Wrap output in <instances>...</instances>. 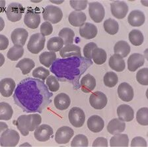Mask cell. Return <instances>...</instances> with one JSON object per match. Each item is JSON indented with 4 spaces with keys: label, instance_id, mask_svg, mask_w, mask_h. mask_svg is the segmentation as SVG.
<instances>
[{
    "label": "cell",
    "instance_id": "obj_1",
    "mask_svg": "<svg viewBox=\"0 0 148 147\" xmlns=\"http://www.w3.org/2000/svg\"><path fill=\"white\" fill-rule=\"evenodd\" d=\"M52 96L43 81L28 77L18 84L13 99L23 112L40 114L52 102Z\"/></svg>",
    "mask_w": 148,
    "mask_h": 147
},
{
    "label": "cell",
    "instance_id": "obj_2",
    "mask_svg": "<svg viewBox=\"0 0 148 147\" xmlns=\"http://www.w3.org/2000/svg\"><path fill=\"white\" fill-rule=\"evenodd\" d=\"M92 64L91 59L76 56L56 59L50 70L62 81L75 82Z\"/></svg>",
    "mask_w": 148,
    "mask_h": 147
},
{
    "label": "cell",
    "instance_id": "obj_3",
    "mask_svg": "<svg viewBox=\"0 0 148 147\" xmlns=\"http://www.w3.org/2000/svg\"><path fill=\"white\" fill-rule=\"evenodd\" d=\"M42 122L40 115L34 114L29 115H21L17 120L13 121V124L17 126L23 136L29 135V132L33 131L40 125Z\"/></svg>",
    "mask_w": 148,
    "mask_h": 147
},
{
    "label": "cell",
    "instance_id": "obj_4",
    "mask_svg": "<svg viewBox=\"0 0 148 147\" xmlns=\"http://www.w3.org/2000/svg\"><path fill=\"white\" fill-rule=\"evenodd\" d=\"M42 16L45 21L49 22L51 24H57L63 18V13L58 7L48 5L44 8Z\"/></svg>",
    "mask_w": 148,
    "mask_h": 147
},
{
    "label": "cell",
    "instance_id": "obj_5",
    "mask_svg": "<svg viewBox=\"0 0 148 147\" xmlns=\"http://www.w3.org/2000/svg\"><path fill=\"white\" fill-rule=\"evenodd\" d=\"M20 139L19 134L13 129L5 130L0 137V144L1 146L14 147L17 145Z\"/></svg>",
    "mask_w": 148,
    "mask_h": 147
},
{
    "label": "cell",
    "instance_id": "obj_6",
    "mask_svg": "<svg viewBox=\"0 0 148 147\" xmlns=\"http://www.w3.org/2000/svg\"><path fill=\"white\" fill-rule=\"evenodd\" d=\"M46 38L40 33H36L31 35L27 44V49L33 54L40 53L44 49Z\"/></svg>",
    "mask_w": 148,
    "mask_h": 147
},
{
    "label": "cell",
    "instance_id": "obj_7",
    "mask_svg": "<svg viewBox=\"0 0 148 147\" xmlns=\"http://www.w3.org/2000/svg\"><path fill=\"white\" fill-rule=\"evenodd\" d=\"M24 12L25 8L21 4L18 3H11L7 8L5 14L9 20L13 22H16L21 19Z\"/></svg>",
    "mask_w": 148,
    "mask_h": 147
},
{
    "label": "cell",
    "instance_id": "obj_8",
    "mask_svg": "<svg viewBox=\"0 0 148 147\" xmlns=\"http://www.w3.org/2000/svg\"><path fill=\"white\" fill-rule=\"evenodd\" d=\"M68 118L73 127L79 128L84 125L85 114L83 110L79 107H73L69 112Z\"/></svg>",
    "mask_w": 148,
    "mask_h": 147
},
{
    "label": "cell",
    "instance_id": "obj_9",
    "mask_svg": "<svg viewBox=\"0 0 148 147\" xmlns=\"http://www.w3.org/2000/svg\"><path fill=\"white\" fill-rule=\"evenodd\" d=\"M89 14L94 22L100 23L105 16V8L98 1L91 2L89 4Z\"/></svg>",
    "mask_w": 148,
    "mask_h": 147
},
{
    "label": "cell",
    "instance_id": "obj_10",
    "mask_svg": "<svg viewBox=\"0 0 148 147\" xmlns=\"http://www.w3.org/2000/svg\"><path fill=\"white\" fill-rule=\"evenodd\" d=\"M24 23L28 28L36 29L40 23V15L38 11L32 8H29L25 13Z\"/></svg>",
    "mask_w": 148,
    "mask_h": 147
},
{
    "label": "cell",
    "instance_id": "obj_11",
    "mask_svg": "<svg viewBox=\"0 0 148 147\" xmlns=\"http://www.w3.org/2000/svg\"><path fill=\"white\" fill-rule=\"evenodd\" d=\"M54 131L52 127L46 124L39 125L34 130V136L35 139L40 142H46L50 140L53 136Z\"/></svg>",
    "mask_w": 148,
    "mask_h": 147
},
{
    "label": "cell",
    "instance_id": "obj_12",
    "mask_svg": "<svg viewBox=\"0 0 148 147\" xmlns=\"http://www.w3.org/2000/svg\"><path fill=\"white\" fill-rule=\"evenodd\" d=\"M128 5L126 2L121 1H113L110 4V11L112 15L118 19H122L128 12Z\"/></svg>",
    "mask_w": 148,
    "mask_h": 147
},
{
    "label": "cell",
    "instance_id": "obj_13",
    "mask_svg": "<svg viewBox=\"0 0 148 147\" xmlns=\"http://www.w3.org/2000/svg\"><path fill=\"white\" fill-rule=\"evenodd\" d=\"M74 131L71 127L63 126L57 130L55 135V141L58 144H67L73 137Z\"/></svg>",
    "mask_w": 148,
    "mask_h": 147
},
{
    "label": "cell",
    "instance_id": "obj_14",
    "mask_svg": "<svg viewBox=\"0 0 148 147\" xmlns=\"http://www.w3.org/2000/svg\"><path fill=\"white\" fill-rule=\"evenodd\" d=\"M108 99L106 96L101 91L92 93L89 97V104L92 108L96 110H102L107 104Z\"/></svg>",
    "mask_w": 148,
    "mask_h": 147
},
{
    "label": "cell",
    "instance_id": "obj_15",
    "mask_svg": "<svg viewBox=\"0 0 148 147\" xmlns=\"http://www.w3.org/2000/svg\"><path fill=\"white\" fill-rule=\"evenodd\" d=\"M29 36V33L26 29L17 28L13 30L11 35V38L14 46H24Z\"/></svg>",
    "mask_w": 148,
    "mask_h": 147
},
{
    "label": "cell",
    "instance_id": "obj_16",
    "mask_svg": "<svg viewBox=\"0 0 148 147\" xmlns=\"http://www.w3.org/2000/svg\"><path fill=\"white\" fill-rule=\"evenodd\" d=\"M118 95L124 102H130L134 98V89L127 82H122L118 87Z\"/></svg>",
    "mask_w": 148,
    "mask_h": 147
},
{
    "label": "cell",
    "instance_id": "obj_17",
    "mask_svg": "<svg viewBox=\"0 0 148 147\" xmlns=\"http://www.w3.org/2000/svg\"><path fill=\"white\" fill-rule=\"evenodd\" d=\"M15 82L11 78H5L0 81V93L3 97H10L15 90Z\"/></svg>",
    "mask_w": 148,
    "mask_h": 147
},
{
    "label": "cell",
    "instance_id": "obj_18",
    "mask_svg": "<svg viewBox=\"0 0 148 147\" xmlns=\"http://www.w3.org/2000/svg\"><path fill=\"white\" fill-rule=\"evenodd\" d=\"M144 56L141 54L134 53L130 55L128 59V69L131 72H134L144 65Z\"/></svg>",
    "mask_w": 148,
    "mask_h": 147
},
{
    "label": "cell",
    "instance_id": "obj_19",
    "mask_svg": "<svg viewBox=\"0 0 148 147\" xmlns=\"http://www.w3.org/2000/svg\"><path fill=\"white\" fill-rule=\"evenodd\" d=\"M117 114L120 120L130 122L134 118V111L132 108L127 104L120 105L117 108Z\"/></svg>",
    "mask_w": 148,
    "mask_h": 147
},
{
    "label": "cell",
    "instance_id": "obj_20",
    "mask_svg": "<svg viewBox=\"0 0 148 147\" xmlns=\"http://www.w3.org/2000/svg\"><path fill=\"white\" fill-rule=\"evenodd\" d=\"M88 129L93 133H99L105 127V121L101 116L94 115L87 120Z\"/></svg>",
    "mask_w": 148,
    "mask_h": 147
},
{
    "label": "cell",
    "instance_id": "obj_21",
    "mask_svg": "<svg viewBox=\"0 0 148 147\" xmlns=\"http://www.w3.org/2000/svg\"><path fill=\"white\" fill-rule=\"evenodd\" d=\"M97 33H98L97 27L90 22H85L79 29L80 36L87 40H90L96 37Z\"/></svg>",
    "mask_w": 148,
    "mask_h": 147
},
{
    "label": "cell",
    "instance_id": "obj_22",
    "mask_svg": "<svg viewBox=\"0 0 148 147\" xmlns=\"http://www.w3.org/2000/svg\"><path fill=\"white\" fill-rule=\"evenodd\" d=\"M145 21V16L142 11L134 10L131 11L128 17V23L134 27H141Z\"/></svg>",
    "mask_w": 148,
    "mask_h": 147
},
{
    "label": "cell",
    "instance_id": "obj_23",
    "mask_svg": "<svg viewBox=\"0 0 148 147\" xmlns=\"http://www.w3.org/2000/svg\"><path fill=\"white\" fill-rule=\"evenodd\" d=\"M87 16L83 11H73L68 16L69 22L72 26L81 27L85 23Z\"/></svg>",
    "mask_w": 148,
    "mask_h": 147
},
{
    "label": "cell",
    "instance_id": "obj_24",
    "mask_svg": "<svg viewBox=\"0 0 148 147\" xmlns=\"http://www.w3.org/2000/svg\"><path fill=\"white\" fill-rule=\"evenodd\" d=\"M80 86L85 93H89L95 88L96 79L91 74H87L81 79Z\"/></svg>",
    "mask_w": 148,
    "mask_h": 147
},
{
    "label": "cell",
    "instance_id": "obj_25",
    "mask_svg": "<svg viewBox=\"0 0 148 147\" xmlns=\"http://www.w3.org/2000/svg\"><path fill=\"white\" fill-rule=\"evenodd\" d=\"M125 128H126V123L124 121L118 118L112 119L109 121L107 125L108 132L111 135L121 133L125 130Z\"/></svg>",
    "mask_w": 148,
    "mask_h": 147
},
{
    "label": "cell",
    "instance_id": "obj_26",
    "mask_svg": "<svg viewBox=\"0 0 148 147\" xmlns=\"http://www.w3.org/2000/svg\"><path fill=\"white\" fill-rule=\"evenodd\" d=\"M54 105L58 110H66L69 108L71 104V99L69 95L66 93H60L54 98Z\"/></svg>",
    "mask_w": 148,
    "mask_h": 147
},
{
    "label": "cell",
    "instance_id": "obj_27",
    "mask_svg": "<svg viewBox=\"0 0 148 147\" xmlns=\"http://www.w3.org/2000/svg\"><path fill=\"white\" fill-rule=\"evenodd\" d=\"M108 64L112 69L117 71V72H122L126 67V63H125L123 57L115 54L110 56L109 60H108Z\"/></svg>",
    "mask_w": 148,
    "mask_h": 147
},
{
    "label": "cell",
    "instance_id": "obj_28",
    "mask_svg": "<svg viewBox=\"0 0 148 147\" xmlns=\"http://www.w3.org/2000/svg\"><path fill=\"white\" fill-rule=\"evenodd\" d=\"M60 55L62 58H66L71 56H82L81 48L74 44L66 45L60 51Z\"/></svg>",
    "mask_w": 148,
    "mask_h": 147
},
{
    "label": "cell",
    "instance_id": "obj_29",
    "mask_svg": "<svg viewBox=\"0 0 148 147\" xmlns=\"http://www.w3.org/2000/svg\"><path fill=\"white\" fill-rule=\"evenodd\" d=\"M129 143L128 136L126 134L118 133L111 137L110 146L111 147H128Z\"/></svg>",
    "mask_w": 148,
    "mask_h": 147
},
{
    "label": "cell",
    "instance_id": "obj_30",
    "mask_svg": "<svg viewBox=\"0 0 148 147\" xmlns=\"http://www.w3.org/2000/svg\"><path fill=\"white\" fill-rule=\"evenodd\" d=\"M114 52L122 57H126L130 52V46L126 41L120 40L115 44Z\"/></svg>",
    "mask_w": 148,
    "mask_h": 147
},
{
    "label": "cell",
    "instance_id": "obj_31",
    "mask_svg": "<svg viewBox=\"0 0 148 147\" xmlns=\"http://www.w3.org/2000/svg\"><path fill=\"white\" fill-rule=\"evenodd\" d=\"M35 66V63L32 59L23 58L18 61L16 67L19 68L23 75H27L31 72Z\"/></svg>",
    "mask_w": 148,
    "mask_h": 147
},
{
    "label": "cell",
    "instance_id": "obj_32",
    "mask_svg": "<svg viewBox=\"0 0 148 147\" xmlns=\"http://www.w3.org/2000/svg\"><path fill=\"white\" fill-rule=\"evenodd\" d=\"M13 114V110L8 103L2 102L0 103V120H10Z\"/></svg>",
    "mask_w": 148,
    "mask_h": 147
},
{
    "label": "cell",
    "instance_id": "obj_33",
    "mask_svg": "<svg viewBox=\"0 0 148 147\" xmlns=\"http://www.w3.org/2000/svg\"><path fill=\"white\" fill-rule=\"evenodd\" d=\"M56 59V54L52 52H45L39 56V61L46 67H50Z\"/></svg>",
    "mask_w": 148,
    "mask_h": 147
},
{
    "label": "cell",
    "instance_id": "obj_34",
    "mask_svg": "<svg viewBox=\"0 0 148 147\" xmlns=\"http://www.w3.org/2000/svg\"><path fill=\"white\" fill-rule=\"evenodd\" d=\"M64 47L63 40L58 36L51 38L47 42V49L50 52H60Z\"/></svg>",
    "mask_w": 148,
    "mask_h": 147
},
{
    "label": "cell",
    "instance_id": "obj_35",
    "mask_svg": "<svg viewBox=\"0 0 148 147\" xmlns=\"http://www.w3.org/2000/svg\"><path fill=\"white\" fill-rule=\"evenodd\" d=\"M59 37L63 40L65 46L72 44L75 37V33L72 29L69 28L62 29L59 33Z\"/></svg>",
    "mask_w": 148,
    "mask_h": 147
},
{
    "label": "cell",
    "instance_id": "obj_36",
    "mask_svg": "<svg viewBox=\"0 0 148 147\" xmlns=\"http://www.w3.org/2000/svg\"><path fill=\"white\" fill-rule=\"evenodd\" d=\"M23 54H24V49L23 46H14L9 48L8 54H7V57L11 61H17L21 58Z\"/></svg>",
    "mask_w": 148,
    "mask_h": 147
},
{
    "label": "cell",
    "instance_id": "obj_37",
    "mask_svg": "<svg viewBox=\"0 0 148 147\" xmlns=\"http://www.w3.org/2000/svg\"><path fill=\"white\" fill-rule=\"evenodd\" d=\"M107 58V54L102 48H97L93 50L92 54V59L97 65H102L105 63Z\"/></svg>",
    "mask_w": 148,
    "mask_h": 147
},
{
    "label": "cell",
    "instance_id": "obj_38",
    "mask_svg": "<svg viewBox=\"0 0 148 147\" xmlns=\"http://www.w3.org/2000/svg\"><path fill=\"white\" fill-rule=\"evenodd\" d=\"M128 38L130 42L136 46H141L144 41L143 33L139 30H132L130 32Z\"/></svg>",
    "mask_w": 148,
    "mask_h": 147
},
{
    "label": "cell",
    "instance_id": "obj_39",
    "mask_svg": "<svg viewBox=\"0 0 148 147\" xmlns=\"http://www.w3.org/2000/svg\"><path fill=\"white\" fill-rule=\"evenodd\" d=\"M105 31L110 35H115L119 30V24L116 20L112 19H106L103 23Z\"/></svg>",
    "mask_w": 148,
    "mask_h": 147
},
{
    "label": "cell",
    "instance_id": "obj_40",
    "mask_svg": "<svg viewBox=\"0 0 148 147\" xmlns=\"http://www.w3.org/2000/svg\"><path fill=\"white\" fill-rule=\"evenodd\" d=\"M103 81L105 86L112 88L117 84L119 82V77L114 72H108L104 76Z\"/></svg>",
    "mask_w": 148,
    "mask_h": 147
},
{
    "label": "cell",
    "instance_id": "obj_41",
    "mask_svg": "<svg viewBox=\"0 0 148 147\" xmlns=\"http://www.w3.org/2000/svg\"><path fill=\"white\" fill-rule=\"evenodd\" d=\"M136 119L139 124L143 126L148 125V108H142L137 112Z\"/></svg>",
    "mask_w": 148,
    "mask_h": 147
},
{
    "label": "cell",
    "instance_id": "obj_42",
    "mask_svg": "<svg viewBox=\"0 0 148 147\" xmlns=\"http://www.w3.org/2000/svg\"><path fill=\"white\" fill-rule=\"evenodd\" d=\"M89 145L87 137L84 135H77L73 137L71 142V146L74 147H87Z\"/></svg>",
    "mask_w": 148,
    "mask_h": 147
},
{
    "label": "cell",
    "instance_id": "obj_43",
    "mask_svg": "<svg viewBox=\"0 0 148 147\" xmlns=\"http://www.w3.org/2000/svg\"><path fill=\"white\" fill-rule=\"evenodd\" d=\"M50 71L47 69H45L42 67H38L34 69L32 71V76L36 79H40L42 81L46 80V79L49 77Z\"/></svg>",
    "mask_w": 148,
    "mask_h": 147
},
{
    "label": "cell",
    "instance_id": "obj_44",
    "mask_svg": "<svg viewBox=\"0 0 148 147\" xmlns=\"http://www.w3.org/2000/svg\"><path fill=\"white\" fill-rule=\"evenodd\" d=\"M136 80L140 84L148 85V69L147 67L141 69L136 74Z\"/></svg>",
    "mask_w": 148,
    "mask_h": 147
},
{
    "label": "cell",
    "instance_id": "obj_45",
    "mask_svg": "<svg viewBox=\"0 0 148 147\" xmlns=\"http://www.w3.org/2000/svg\"><path fill=\"white\" fill-rule=\"evenodd\" d=\"M46 85H47L49 91L55 93L57 92L60 89V84L58 82V80L54 75H50L47 79H46Z\"/></svg>",
    "mask_w": 148,
    "mask_h": 147
},
{
    "label": "cell",
    "instance_id": "obj_46",
    "mask_svg": "<svg viewBox=\"0 0 148 147\" xmlns=\"http://www.w3.org/2000/svg\"><path fill=\"white\" fill-rule=\"evenodd\" d=\"M98 48L97 45L94 42H89L83 48V54L85 58L88 59H92V54L93 50L95 48Z\"/></svg>",
    "mask_w": 148,
    "mask_h": 147
},
{
    "label": "cell",
    "instance_id": "obj_47",
    "mask_svg": "<svg viewBox=\"0 0 148 147\" xmlns=\"http://www.w3.org/2000/svg\"><path fill=\"white\" fill-rule=\"evenodd\" d=\"M69 4L71 7L76 11H80L85 10L87 8L88 1H70Z\"/></svg>",
    "mask_w": 148,
    "mask_h": 147
},
{
    "label": "cell",
    "instance_id": "obj_48",
    "mask_svg": "<svg viewBox=\"0 0 148 147\" xmlns=\"http://www.w3.org/2000/svg\"><path fill=\"white\" fill-rule=\"evenodd\" d=\"M40 34L43 36L50 35L53 32V27L49 22H44L40 26Z\"/></svg>",
    "mask_w": 148,
    "mask_h": 147
},
{
    "label": "cell",
    "instance_id": "obj_49",
    "mask_svg": "<svg viewBox=\"0 0 148 147\" xmlns=\"http://www.w3.org/2000/svg\"><path fill=\"white\" fill-rule=\"evenodd\" d=\"M130 146L132 147H146L147 146V142L145 139H143L142 137H136L132 141Z\"/></svg>",
    "mask_w": 148,
    "mask_h": 147
},
{
    "label": "cell",
    "instance_id": "obj_50",
    "mask_svg": "<svg viewBox=\"0 0 148 147\" xmlns=\"http://www.w3.org/2000/svg\"><path fill=\"white\" fill-rule=\"evenodd\" d=\"M108 146L107 139L105 137H98L95 140L93 143H92V146L93 147H107Z\"/></svg>",
    "mask_w": 148,
    "mask_h": 147
},
{
    "label": "cell",
    "instance_id": "obj_51",
    "mask_svg": "<svg viewBox=\"0 0 148 147\" xmlns=\"http://www.w3.org/2000/svg\"><path fill=\"white\" fill-rule=\"evenodd\" d=\"M9 46V40L5 36L1 34L0 35V50H5L8 48Z\"/></svg>",
    "mask_w": 148,
    "mask_h": 147
},
{
    "label": "cell",
    "instance_id": "obj_52",
    "mask_svg": "<svg viewBox=\"0 0 148 147\" xmlns=\"http://www.w3.org/2000/svg\"><path fill=\"white\" fill-rule=\"evenodd\" d=\"M0 124H1V132L2 133L3 131H4L5 130L8 129V125H7V124L5 123H3V122H1L0 123Z\"/></svg>",
    "mask_w": 148,
    "mask_h": 147
},
{
    "label": "cell",
    "instance_id": "obj_53",
    "mask_svg": "<svg viewBox=\"0 0 148 147\" xmlns=\"http://www.w3.org/2000/svg\"><path fill=\"white\" fill-rule=\"evenodd\" d=\"M51 3H55V4H61L62 3H64V1H52V0H50V1Z\"/></svg>",
    "mask_w": 148,
    "mask_h": 147
},
{
    "label": "cell",
    "instance_id": "obj_54",
    "mask_svg": "<svg viewBox=\"0 0 148 147\" xmlns=\"http://www.w3.org/2000/svg\"><path fill=\"white\" fill-rule=\"evenodd\" d=\"M141 3L144 5L145 7H148V1H141Z\"/></svg>",
    "mask_w": 148,
    "mask_h": 147
},
{
    "label": "cell",
    "instance_id": "obj_55",
    "mask_svg": "<svg viewBox=\"0 0 148 147\" xmlns=\"http://www.w3.org/2000/svg\"><path fill=\"white\" fill-rule=\"evenodd\" d=\"M31 146V144H28V143H25V144H21V145L19 146Z\"/></svg>",
    "mask_w": 148,
    "mask_h": 147
},
{
    "label": "cell",
    "instance_id": "obj_56",
    "mask_svg": "<svg viewBox=\"0 0 148 147\" xmlns=\"http://www.w3.org/2000/svg\"><path fill=\"white\" fill-rule=\"evenodd\" d=\"M31 2H32V3H40V2H41V1H32V0H31Z\"/></svg>",
    "mask_w": 148,
    "mask_h": 147
}]
</instances>
